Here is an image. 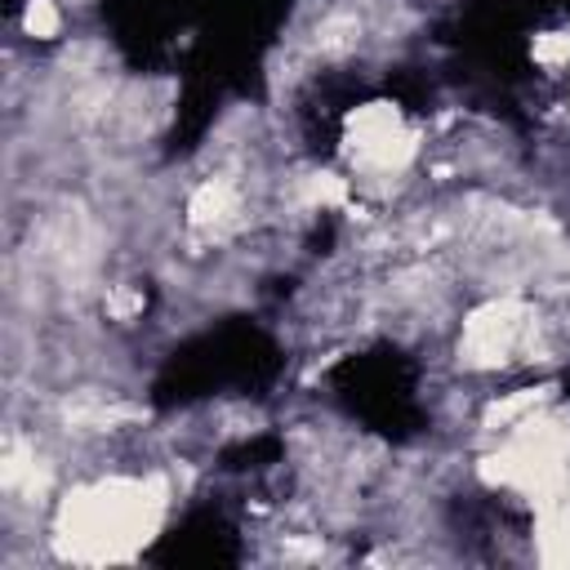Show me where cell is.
<instances>
[{
	"mask_svg": "<svg viewBox=\"0 0 570 570\" xmlns=\"http://www.w3.org/2000/svg\"><path fill=\"white\" fill-rule=\"evenodd\" d=\"M165 517V485L156 476H107L62 499L53 539L71 561H125L134 557Z\"/></svg>",
	"mask_w": 570,
	"mask_h": 570,
	"instance_id": "cell-1",
	"label": "cell"
},
{
	"mask_svg": "<svg viewBox=\"0 0 570 570\" xmlns=\"http://www.w3.org/2000/svg\"><path fill=\"white\" fill-rule=\"evenodd\" d=\"M347 142H352V160L365 169H401L414 151V134L401 125L396 107L387 102L361 107L347 120Z\"/></svg>",
	"mask_w": 570,
	"mask_h": 570,
	"instance_id": "cell-2",
	"label": "cell"
},
{
	"mask_svg": "<svg viewBox=\"0 0 570 570\" xmlns=\"http://www.w3.org/2000/svg\"><path fill=\"white\" fill-rule=\"evenodd\" d=\"M521 330H525V307L512 303V298H499V303H485L468 316V330H463V356L468 365H499L512 356V347L521 343Z\"/></svg>",
	"mask_w": 570,
	"mask_h": 570,
	"instance_id": "cell-3",
	"label": "cell"
},
{
	"mask_svg": "<svg viewBox=\"0 0 570 570\" xmlns=\"http://www.w3.org/2000/svg\"><path fill=\"white\" fill-rule=\"evenodd\" d=\"M539 557L548 566H570V503H552L539 521Z\"/></svg>",
	"mask_w": 570,
	"mask_h": 570,
	"instance_id": "cell-4",
	"label": "cell"
},
{
	"mask_svg": "<svg viewBox=\"0 0 570 570\" xmlns=\"http://www.w3.org/2000/svg\"><path fill=\"white\" fill-rule=\"evenodd\" d=\"M236 214V191H232V183H223V178H209L196 196H191V223L196 227H214V223H223V218H232Z\"/></svg>",
	"mask_w": 570,
	"mask_h": 570,
	"instance_id": "cell-5",
	"label": "cell"
},
{
	"mask_svg": "<svg viewBox=\"0 0 570 570\" xmlns=\"http://www.w3.org/2000/svg\"><path fill=\"white\" fill-rule=\"evenodd\" d=\"M22 27H27L31 36L49 40V36L58 31V9H53V0H31L27 13H22Z\"/></svg>",
	"mask_w": 570,
	"mask_h": 570,
	"instance_id": "cell-6",
	"label": "cell"
},
{
	"mask_svg": "<svg viewBox=\"0 0 570 570\" xmlns=\"http://www.w3.org/2000/svg\"><path fill=\"white\" fill-rule=\"evenodd\" d=\"M312 200H321V205H338V200H343V183L330 178V174H321V178L312 183Z\"/></svg>",
	"mask_w": 570,
	"mask_h": 570,
	"instance_id": "cell-7",
	"label": "cell"
},
{
	"mask_svg": "<svg viewBox=\"0 0 570 570\" xmlns=\"http://www.w3.org/2000/svg\"><path fill=\"white\" fill-rule=\"evenodd\" d=\"M543 62H566L570 58V36H552V40H539V49H534Z\"/></svg>",
	"mask_w": 570,
	"mask_h": 570,
	"instance_id": "cell-8",
	"label": "cell"
}]
</instances>
